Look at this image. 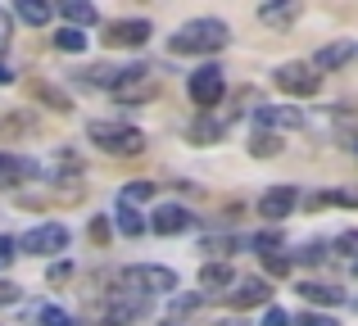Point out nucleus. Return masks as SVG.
Masks as SVG:
<instances>
[{"instance_id": "f257e3e1", "label": "nucleus", "mask_w": 358, "mask_h": 326, "mask_svg": "<svg viewBox=\"0 0 358 326\" xmlns=\"http://www.w3.org/2000/svg\"><path fill=\"white\" fill-rule=\"evenodd\" d=\"M227 41H231L227 23H218V18H191L186 27L173 32L168 50H173V54H213V50H222Z\"/></svg>"}, {"instance_id": "f03ea898", "label": "nucleus", "mask_w": 358, "mask_h": 326, "mask_svg": "<svg viewBox=\"0 0 358 326\" xmlns=\"http://www.w3.org/2000/svg\"><path fill=\"white\" fill-rule=\"evenodd\" d=\"M91 141L109 154H141L145 150V136L127 123H91Z\"/></svg>"}, {"instance_id": "7ed1b4c3", "label": "nucleus", "mask_w": 358, "mask_h": 326, "mask_svg": "<svg viewBox=\"0 0 358 326\" xmlns=\"http://www.w3.org/2000/svg\"><path fill=\"white\" fill-rule=\"evenodd\" d=\"M122 286L141 295H173L177 290V272L173 267H155V263H141V267H127L122 272Z\"/></svg>"}, {"instance_id": "20e7f679", "label": "nucleus", "mask_w": 358, "mask_h": 326, "mask_svg": "<svg viewBox=\"0 0 358 326\" xmlns=\"http://www.w3.org/2000/svg\"><path fill=\"white\" fill-rule=\"evenodd\" d=\"M186 91H191V100L200 109H213L222 96H227V77H222V68H213V64H204V68L191 73V82H186Z\"/></svg>"}, {"instance_id": "39448f33", "label": "nucleus", "mask_w": 358, "mask_h": 326, "mask_svg": "<svg viewBox=\"0 0 358 326\" xmlns=\"http://www.w3.org/2000/svg\"><path fill=\"white\" fill-rule=\"evenodd\" d=\"M109 91H114V100H150L159 91L155 68H145V64H136V68H118V82Z\"/></svg>"}, {"instance_id": "423d86ee", "label": "nucleus", "mask_w": 358, "mask_h": 326, "mask_svg": "<svg viewBox=\"0 0 358 326\" xmlns=\"http://www.w3.org/2000/svg\"><path fill=\"white\" fill-rule=\"evenodd\" d=\"M18 245H23V254H64L69 227H64V222H41V227H32Z\"/></svg>"}, {"instance_id": "0eeeda50", "label": "nucleus", "mask_w": 358, "mask_h": 326, "mask_svg": "<svg viewBox=\"0 0 358 326\" xmlns=\"http://www.w3.org/2000/svg\"><path fill=\"white\" fill-rule=\"evenodd\" d=\"M272 77H277V87L286 91V96H317V87H322L313 64H281Z\"/></svg>"}, {"instance_id": "6e6552de", "label": "nucleus", "mask_w": 358, "mask_h": 326, "mask_svg": "<svg viewBox=\"0 0 358 326\" xmlns=\"http://www.w3.org/2000/svg\"><path fill=\"white\" fill-rule=\"evenodd\" d=\"M145 318V299H136V295H114L105 309V326H136Z\"/></svg>"}, {"instance_id": "1a4fd4ad", "label": "nucleus", "mask_w": 358, "mask_h": 326, "mask_svg": "<svg viewBox=\"0 0 358 326\" xmlns=\"http://www.w3.org/2000/svg\"><path fill=\"white\" fill-rule=\"evenodd\" d=\"M150 36H155V27L145 23V18H122V23H109V45H145Z\"/></svg>"}, {"instance_id": "9d476101", "label": "nucleus", "mask_w": 358, "mask_h": 326, "mask_svg": "<svg viewBox=\"0 0 358 326\" xmlns=\"http://www.w3.org/2000/svg\"><path fill=\"white\" fill-rule=\"evenodd\" d=\"M295 200H299V191H295V186H272V191L259 200V213H263L268 222H281L290 209H295Z\"/></svg>"}, {"instance_id": "9b49d317", "label": "nucleus", "mask_w": 358, "mask_h": 326, "mask_svg": "<svg viewBox=\"0 0 358 326\" xmlns=\"http://www.w3.org/2000/svg\"><path fill=\"white\" fill-rule=\"evenodd\" d=\"M350 59H358V45L354 41H331V45H322V50H317L313 73L322 77V73H336L341 64H350Z\"/></svg>"}, {"instance_id": "f8f14e48", "label": "nucleus", "mask_w": 358, "mask_h": 326, "mask_svg": "<svg viewBox=\"0 0 358 326\" xmlns=\"http://www.w3.org/2000/svg\"><path fill=\"white\" fill-rule=\"evenodd\" d=\"M231 304H236V309H259V304H272L268 281H259V276H245V281H236V290H231Z\"/></svg>"}, {"instance_id": "ddd939ff", "label": "nucleus", "mask_w": 358, "mask_h": 326, "mask_svg": "<svg viewBox=\"0 0 358 326\" xmlns=\"http://www.w3.org/2000/svg\"><path fill=\"white\" fill-rule=\"evenodd\" d=\"M191 227V213L177 209V204H164V209H155V218H150V231H159V236H177V231Z\"/></svg>"}, {"instance_id": "4468645a", "label": "nucleus", "mask_w": 358, "mask_h": 326, "mask_svg": "<svg viewBox=\"0 0 358 326\" xmlns=\"http://www.w3.org/2000/svg\"><path fill=\"white\" fill-rule=\"evenodd\" d=\"M254 118H259V127H286V132L304 127V114H299V109H277V105L254 109Z\"/></svg>"}, {"instance_id": "2eb2a0df", "label": "nucleus", "mask_w": 358, "mask_h": 326, "mask_svg": "<svg viewBox=\"0 0 358 326\" xmlns=\"http://www.w3.org/2000/svg\"><path fill=\"white\" fill-rule=\"evenodd\" d=\"M32 177V163L18 159V154H0V191H14Z\"/></svg>"}, {"instance_id": "dca6fc26", "label": "nucleus", "mask_w": 358, "mask_h": 326, "mask_svg": "<svg viewBox=\"0 0 358 326\" xmlns=\"http://www.w3.org/2000/svg\"><path fill=\"white\" fill-rule=\"evenodd\" d=\"M200 286L204 290H227V286H236V272H231L227 263H204L200 267Z\"/></svg>"}, {"instance_id": "f3484780", "label": "nucleus", "mask_w": 358, "mask_h": 326, "mask_svg": "<svg viewBox=\"0 0 358 326\" xmlns=\"http://www.w3.org/2000/svg\"><path fill=\"white\" fill-rule=\"evenodd\" d=\"M18 18L27 27H45L55 18V5H45V0H18Z\"/></svg>"}, {"instance_id": "a211bd4d", "label": "nucleus", "mask_w": 358, "mask_h": 326, "mask_svg": "<svg viewBox=\"0 0 358 326\" xmlns=\"http://www.w3.org/2000/svg\"><path fill=\"white\" fill-rule=\"evenodd\" d=\"M114 227L122 231V236H141V231H145L150 222L141 218V213L131 209V204H118V213H114Z\"/></svg>"}, {"instance_id": "6ab92c4d", "label": "nucleus", "mask_w": 358, "mask_h": 326, "mask_svg": "<svg viewBox=\"0 0 358 326\" xmlns=\"http://www.w3.org/2000/svg\"><path fill=\"white\" fill-rule=\"evenodd\" d=\"M299 295L313 299V304H345V290H336V286H317V281H304Z\"/></svg>"}, {"instance_id": "aec40b11", "label": "nucleus", "mask_w": 358, "mask_h": 326, "mask_svg": "<svg viewBox=\"0 0 358 326\" xmlns=\"http://www.w3.org/2000/svg\"><path fill=\"white\" fill-rule=\"evenodd\" d=\"M64 18H69V23L82 32V27H87V23H96L100 14H96V5H82V0H64Z\"/></svg>"}, {"instance_id": "412c9836", "label": "nucleus", "mask_w": 358, "mask_h": 326, "mask_svg": "<svg viewBox=\"0 0 358 326\" xmlns=\"http://www.w3.org/2000/svg\"><path fill=\"white\" fill-rule=\"evenodd\" d=\"M55 45H59L64 54H82V50H87V36H82L78 27H59V36H55Z\"/></svg>"}, {"instance_id": "4be33fe9", "label": "nucleus", "mask_w": 358, "mask_h": 326, "mask_svg": "<svg viewBox=\"0 0 358 326\" xmlns=\"http://www.w3.org/2000/svg\"><path fill=\"white\" fill-rule=\"evenodd\" d=\"M36 326H78L64 309H55V304H45V309H36Z\"/></svg>"}, {"instance_id": "5701e85b", "label": "nucleus", "mask_w": 358, "mask_h": 326, "mask_svg": "<svg viewBox=\"0 0 358 326\" xmlns=\"http://www.w3.org/2000/svg\"><path fill=\"white\" fill-rule=\"evenodd\" d=\"M295 14H299V5H263V9H259L263 23H290Z\"/></svg>"}, {"instance_id": "b1692460", "label": "nucleus", "mask_w": 358, "mask_h": 326, "mask_svg": "<svg viewBox=\"0 0 358 326\" xmlns=\"http://www.w3.org/2000/svg\"><path fill=\"white\" fill-rule=\"evenodd\" d=\"M155 195V181H131L127 191H122V204H141V200H150Z\"/></svg>"}, {"instance_id": "393cba45", "label": "nucleus", "mask_w": 358, "mask_h": 326, "mask_svg": "<svg viewBox=\"0 0 358 326\" xmlns=\"http://www.w3.org/2000/svg\"><path fill=\"white\" fill-rule=\"evenodd\" d=\"M250 150L259 154V159H268V154H277V150H281V141H277V136H268V132H263V136H254V145H250Z\"/></svg>"}, {"instance_id": "a878e982", "label": "nucleus", "mask_w": 358, "mask_h": 326, "mask_svg": "<svg viewBox=\"0 0 358 326\" xmlns=\"http://www.w3.org/2000/svg\"><path fill=\"white\" fill-rule=\"evenodd\" d=\"M336 249H341V254H358V231H345V236H336Z\"/></svg>"}, {"instance_id": "bb28decb", "label": "nucleus", "mask_w": 358, "mask_h": 326, "mask_svg": "<svg viewBox=\"0 0 358 326\" xmlns=\"http://www.w3.org/2000/svg\"><path fill=\"white\" fill-rule=\"evenodd\" d=\"M295 326H341L336 318H327V313H304V318H299Z\"/></svg>"}, {"instance_id": "cd10ccee", "label": "nucleus", "mask_w": 358, "mask_h": 326, "mask_svg": "<svg viewBox=\"0 0 358 326\" xmlns=\"http://www.w3.org/2000/svg\"><path fill=\"white\" fill-rule=\"evenodd\" d=\"M109 231H114V227H109V218H96V222H91V240H96V245H105Z\"/></svg>"}, {"instance_id": "c85d7f7f", "label": "nucleus", "mask_w": 358, "mask_h": 326, "mask_svg": "<svg viewBox=\"0 0 358 326\" xmlns=\"http://www.w3.org/2000/svg\"><path fill=\"white\" fill-rule=\"evenodd\" d=\"M268 272H272V276H286V272H290V258H281V254H268Z\"/></svg>"}, {"instance_id": "c756f323", "label": "nucleus", "mask_w": 358, "mask_h": 326, "mask_svg": "<svg viewBox=\"0 0 358 326\" xmlns=\"http://www.w3.org/2000/svg\"><path fill=\"white\" fill-rule=\"evenodd\" d=\"M263 326H290V313H286V309H268V318H263Z\"/></svg>"}, {"instance_id": "7c9ffc66", "label": "nucleus", "mask_w": 358, "mask_h": 326, "mask_svg": "<svg viewBox=\"0 0 358 326\" xmlns=\"http://www.w3.org/2000/svg\"><path fill=\"white\" fill-rule=\"evenodd\" d=\"M36 96H41V100H50L55 109H69V100H64L59 91H50V87H36Z\"/></svg>"}, {"instance_id": "2f4dec72", "label": "nucleus", "mask_w": 358, "mask_h": 326, "mask_svg": "<svg viewBox=\"0 0 358 326\" xmlns=\"http://www.w3.org/2000/svg\"><path fill=\"white\" fill-rule=\"evenodd\" d=\"M250 245H254V249H277V245H281V236H272V231H263V236H254Z\"/></svg>"}, {"instance_id": "473e14b6", "label": "nucleus", "mask_w": 358, "mask_h": 326, "mask_svg": "<svg viewBox=\"0 0 358 326\" xmlns=\"http://www.w3.org/2000/svg\"><path fill=\"white\" fill-rule=\"evenodd\" d=\"M231 254V249H236V240H204V254Z\"/></svg>"}, {"instance_id": "72a5a7b5", "label": "nucleus", "mask_w": 358, "mask_h": 326, "mask_svg": "<svg viewBox=\"0 0 358 326\" xmlns=\"http://www.w3.org/2000/svg\"><path fill=\"white\" fill-rule=\"evenodd\" d=\"M0 304H18V286L14 281H0Z\"/></svg>"}, {"instance_id": "f704fd0d", "label": "nucleus", "mask_w": 358, "mask_h": 326, "mask_svg": "<svg viewBox=\"0 0 358 326\" xmlns=\"http://www.w3.org/2000/svg\"><path fill=\"white\" fill-rule=\"evenodd\" d=\"M9 27H14V23H9V9H0V45L9 41Z\"/></svg>"}, {"instance_id": "c9c22d12", "label": "nucleus", "mask_w": 358, "mask_h": 326, "mask_svg": "<svg viewBox=\"0 0 358 326\" xmlns=\"http://www.w3.org/2000/svg\"><path fill=\"white\" fill-rule=\"evenodd\" d=\"M69 272H73L69 263H55V267H50V281H64V276H69Z\"/></svg>"}, {"instance_id": "e433bc0d", "label": "nucleus", "mask_w": 358, "mask_h": 326, "mask_svg": "<svg viewBox=\"0 0 358 326\" xmlns=\"http://www.w3.org/2000/svg\"><path fill=\"white\" fill-rule=\"evenodd\" d=\"M9 82H14V73H9L5 64H0V87H9Z\"/></svg>"}, {"instance_id": "4c0bfd02", "label": "nucleus", "mask_w": 358, "mask_h": 326, "mask_svg": "<svg viewBox=\"0 0 358 326\" xmlns=\"http://www.w3.org/2000/svg\"><path fill=\"white\" fill-rule=\"evenodd\" d=\"M168 326H177V322H168Z\"/></svg>"}]
</instances>
